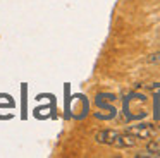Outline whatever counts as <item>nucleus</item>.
<instances>
[{
    "mask_svg": "<svg viewBox=\"0 0 160 158\" xmlns=\"http://www.w3.org/2000/svg\"><path fill=\"white\" fill-rule=\"evenodd\" d=\"M126 132L132 134L134 137H138V139H152L153 136L157 134V129L153 124H136V126H129L126 127Z\"/></svg>",
    "mask_w": 160,
    "mask_h": 158,
    "instance_id": "f257e3e1",
    "label": "nucleus"
},
{
    "mask_svg": "<svg viewBox=\"0 0 160 158\" xmlns=\"http://www.w3.org/2000/svg\"><path fill=\"white\" fill-rule=\"evenodd\" d=\"M136 141H138V137H134L132 134L119 132L112 146H115V148H134L136 146Z\"/></svg>",
    "mask_w": 160,
    "mask_h": 158,
    "instance_id": "f03ea898",
    "label": "nucleus"
},
{
    "mask_svg": "<svg viewBox=\"0 0 160 158\" xmlns=\"http://www.w3.org/2000/svg\"><path fill=\"white\" fill-rule=\"evenodd\" d=\"M117 131H114V129H103V131H100V132H97V136H95V139H97V143H100V144H114V141H115V137H117Z\"/></svg>",
    "mask_w": 160,
    "mask_h": 158,
    "instance_id": "7ed1b4c3",
    "label": "nucleus"
},
{
    "mask_svg": "<svg viewBox=\"0 0 160 158\" xmlns=\"http://www.w3.org/2000/svg\"><path fill=\"white\" fill-rule=\"evenodd\" d=\"M146 150L150 151V153H155L160 156V139H153L148 143V146H146Z\"/></svg>",
    "mask_w": 160,
    "mask_h": 158,
    "instance_id": "20e7f679",
    "label": "nucleus"
},
{
    "mask_svg": "<svg viewBox=\"0 0 160 158\" xmlns=\"http://www.w3.org/2000/svg\"><path fill=\"white\" fill-rule=\"evenodd\" d=\"M148 91L152 93V95L158 96L160 95V82H152V84H148Z\"/></svg>",
    "mask_w": 160,
    "mask_h": 158,
    "instance_id": "39448f33",
    "label": "nucleus"
},
{
    "mask_svg": "<svg viewBox=\"0 0 160 158\" xmlns=\"http://www.w3.org/2000/svg\"><path fill=\"white\" fill-rule=\"evenodd\" d=\"M146 60H148L150 64H160V52H157V53L148 55V58H146Z\"/></svg>",
    "mask_w": 160,
    "mask_h": 158,
    "instance_id": "423d86ee",
    "label": "nucleus"
}]
</instances>
